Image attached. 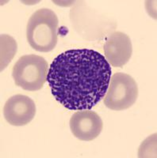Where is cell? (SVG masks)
<instances>
[{
  "instance_id": "obj_4",
  "label": "cell",
  "mask_w": 157,
  "mask_h": 158,
  "mask_svg": "<svg viewBox=\"0 0 157 158\" xmlns=\"http://www.w3.org/2000/svg\"><path fill=\"white\" fill-rule=\"evenodd\" d=\"M138 97V86L132 77L116 73L110 77L104 104L113 111H123L132 107Z\"/></svg>"
},
{
  "instance_id": "obj_6",
  "label": "cell",
  "mask_w": 157,
  "mask_h": 158,
  "mask_svg": "<svg viewBox=\"0 0 157 158\" xmlns=\"http://www.w3.org/2000/svg\"><path fill=\"white\" fill-rule=\"evenodd\" d=\"M70 129L78 139L90 142L99 136L102 131L103 122L95 111L81 110L76 111L70 118Z\"/></svg>"
},
{
  "instance_id": "obj_2",
  "label": "cell",
  "mask_w": 157,
  "mask_h": 158,
  "mask_svg": "<svg viewBox=\"0 0 157 158\" xmlns=\"http://www.w3.org/2000/svg\"><path fill=\"white\" fill-rule=\"evenodd\" d=\"M59 20L53 10L42 8L35 11L28 21L26 38L32 48L40 52H49L58 41Z\"/></svg>"
},
{
  "instance_id": "obj_1",
  "label": "cell",
  "mask_w": 157,
  "mask_h": 158,
  "mask_svg": "<svg viewBox=\"0 0 157 158\" xmlns=\"http://www.w3.org/2000/svg\"><path fill=\"white\" fill-rule=\"evenodd\" d=\"M111 67L104 56L91 49H71L56 56L47 79L52 96L72 111L91 110L104 98Z\"/></svg>"
},
{
  "instance_id": "obj_7",
  "label": "cell",
  "mask_w": 157,
  "mask_h": 158,
  "mask_svg": "<svg viewBox=\"0 0 157 158\" xmlns=\"http://www.w3.org/2000/svg\"><path fill=\"white\" fill-rule=\"evenodd\" d=\"M107 61L114 67H122L133 54V45L129 36L122 32H114L107 36L104 44Z\"/></svg>"
},
{
  "instance_id": "obj_3",
  "label": "cell",
  "mask_w": 157,
  "mask_h": 158,
  "mask_svg": "<svg viewBox=\"0 0 157 158\" xmlns=\"http://www.w3.org/2000/svg\"><path fill=\"white\" fill-rule=\"evenodd\" d=\"M47 61L37 55H25L18 59L12 70L15 85L24 90L38 91L44 87L48 75Z\"/></svg>"
},
{
  "instance_id": "obj_8",
  "label": "cell",
  "mask_w": 157,
  "mask_h": 158,
  "mask_svg": "<svg viewBox=\"0 0 157 158\" xmlns=\"http://www.w3.org/2000/svg\"><path fill=\"white\" fill-rule=\"evenodd\" d=\"M1 40V71L7 67L11 62L13 58L15 57L18 49L17 42L12 36L7 34H2L0 36Z\"/></svg>"
},
{
  "instance_id": "obj_5",
  "label": "cell",
  "mask_w": 157,
  "mask_h": 158,
  "mask_svg": "<svg viewBox=\"0 0 157 158\" xmlns=\"http://www.w3.org/2000/svg\"><path fill=\"white\" fill-rule=\"evenodd\" d=\"M36 115V104L28 96L17 94L8 99L3 107V115L12 126L27 125Z\"/></svg>"
}]
</instances>
